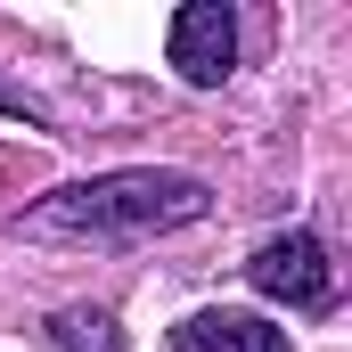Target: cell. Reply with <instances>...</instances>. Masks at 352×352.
Returning <instances> with one entry per match:
<instances>
[{"mask_svg":"<svg viewBox=\"0 0 352 352\" xmlns=\"http://www.w3.org/2000/svg\"><path fill=\"white\" fill-rule=\"evenodd\" d=\"M0 115H25V123H50V115H41V107H33L25 90H8V82H0Z\"/></svg>","mask_w":352,"mask_h":352,"instance_id":"cell-6","label":"cell"},{"mask_svg":"<svg viewBox=\"0 0 352 352\" xmlns=\"http://www.w3.org/2000/svg\"><path fill=\"white\" fill-rule=\"evenodd\" d=\"M230 58H238V16H230L221 0H188V8L173 16V66L197 90H213L221 74H230Z\"/></svg>","mask_w":352,"mask_h":352,"instance_id":"cell-3","label":"cell"},{"mask_svg":"<svg viewBox=\"0 0 352 352\" xmlns=\"http://www.w3.org/2000/svg\"><path fill=\"white\" fill-rule=\"evenodd\" d=\"M246 278L263 287L270 303H287V311H320V303L336 295V270H328V246H320L311 230H287V238H270L263 254L246 263Z\"/></svg>","mask_w":352,"mask_h":352,"instance_id":"cell-2","label":"cell"},{"mask_svg":"<svg viewBox=\"0 0 352 352\" xmlns=\"http://www.w3.org/2000/svg\"><path fill=\"white\" fill-rule=\"evenodd\" d=\"M41 344L50 352H123V328H115L98 303H74V311H58V320L41 328Z\"/></svg>","mask_w":352,"mask_h":352,"instance_id":"cell-5","label":"cell"},{"mask_svg":"<svg viewBox=\"0 0 352 352\" xmlns=\"http://www.w3.org/2000/svg\"><path fill=\"white\" fill-rule=\"evenodd\" d=\"M180 352H287V328H270L254 311H197L180 328Z\"/></svg>","mask_w":352,"mask_h":352,"instance_id":"cell-4","label":"cell"},{"mask_svg":"<svg viewBox=\"0 0 352 352\" xmlns=\"http://www.w3.org/2000/svg\"><path fill=\"white\" fill-rule=\"evenodd\" d=\"M205 205H213L205 180L140 164V173H98V180H74V188L25 205L16 230L25 238H66V246H131V238H164V230L205 221Z\"/></svg>","mask_w":352,"mask_h":352,"instance_id":"cell-1","label":"cell"}]
</instances>
